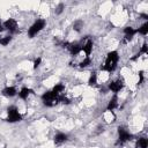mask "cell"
Instances as JSON below:
<instances>
[{"mask_svg":"<svg viewBox=\"0 0 148 148\" xmlns=\"http://www.w3.org/2000/svg\"><path fill=\"white\" fill-rule=\"evenodd\" d=\"M119 59H120V57H119L118 51H116V50L114 51H110L106 54L105 60H104L103 66L101 67V69L103 72H105V73H112V72H114L116 68H117V66H118Z\"/></svg>","mask_w":148,"mask_h":148,"instance_id":"cell-1","label":"cell"},{"mask_svg":"<svg viewBox=\"0 0 148 148\" xmlns=\"http://www.w3.org/2000/svg\"><path fill=\"white\" fill-rule=\"evenodd\" d=\"M40 99H42L43 104L46 105V106H49V108H53V106H56V105L60 102V97H59L58 95H56L52 90L45 91V92L40 96Z\"/></svg>","mask_w":148,"mask_h":148,"instance_id":"cell-2","label":"cell"},{"mask_svg":"<svg viewBox=\"0 0 148 148\" xmlns=\"http://www.w3.org/2000/svg\"><path fill=\"white\" fill-rule=\"evenodd\" d=\"M45 25H46V21H45L44 18H37V20L29 27V29H28V36H29L30 38L35 37L36 35H38V34L45 28Z\"/></svg>","mask_w":148,"mask_h":148,"instance_id":"cell-3","label":"cell"},{"mask_svg":"<svg viewBox=\"0 0 148 148\" xmlns=\"http://www.w3.org/2000/svg\"><path fill=\"white\" fill-rule=\"evenodd\" d=\"M133 139V134L124 126H119L118 127V145H124L126 142H130Z\"/></svg>","mask_w":148,"mask_h":148,"instance_id":"cell-4","label":"cell"},{"mask_svg":"<svg viewBox=\"0 0 148 148\" xmlns=\"http://www.w3.org/2000/svg\"><path fill=\"white\" fill-rule=\"evenodd\" d=\"M6 120L8 123H17L22 120V116L18 112V109L15 105H10L7 109V118Z\"/></svg>","mask_w":148,"mask_h":148,"instance_id":"cell-5","label":"cell"},{"mask_svg":"<svg viewBox=\"0 0 148 148\" xmlns=\"http://www.w3.org/2000/svg\"><path fill=\"white\" fill-rule=\"evenodd\" d=\"M124 87H125L124 80H123L121 77H117V79L110 81V82L108 83V87H106V88H108V90L112 91L113 94H118L119 91H121V90L124 89Z\"/></svg>","mask_w":148,"mask_h":148,"instance_id":"cell-6","label":"cell"},{"mask_svg":"<svg viewBox=\"0 0 148 148\" xmlns=\"http://www.w3.org/2000/svg\"><path fill=\"white\" fill-rule=\"evenodd\" d=\"M2 28H3V30L8 31L9 34H14V32L17 31L18 24H17V21L16 20H14V18H7L2 23Z\"/></svg>","mask_w":148,"mask_h":148,"instance_id":"cell-7","label":"cell"},{"mask_svg":"<svg viewBox=\"0 0 148 148\" xmlns=\"http://www.w3.org/2000/svg\"><path fill=\"white\" fill-rule=\"evenodd\" d=\"M123 32H124L123 43H125V44L130 43V42L133 39V37L138 34V32H136V29H134L133 27H125L124 30H123Z\"/></svg>","mask_w":148,"mask_h":148,"instance_id":"cell-8","label":"cell"},{"mask_svg":"<svg viewBox=\"0 0 148 148\" xmlns=\"http://www.w3.org/2000/svg\"><path fill=\"white\" fill-rule=\"evenodd\" d=\"M92 47H94V42L91 38L86 37V40L82 42V47H81V52H84V57H90L91 52H92Z\"/></svg>","mask_w":148,"mask_h":148,"instance_id":"cell-9","label":"cell"},{"mask_svg":"<svg viewBox=\"0 0 148 148\" xmlns=\"http://www.w3.org/2000/svg\"><path fill=\"white\" fill-rule=\"evenodd\" d=\"M31 94H34V90L30 89V88H28V87H23V88H21V90L17 92L18 98H20V99H23V101H27Z\"/></svg>","mask_w":148,"mask_h":148,"instance_id":"cell-10","label":"cell"},{"mask_svg":"<svg viewBox=\"0 0 148 148\" xmlns=\"http://www.w3.org/2000/svg\"><path fill=\"white\" fill-rule=\"evenodd\" d=\"M1 94L5 96V97H14L17 95V90L15 87L13 86H8V87H5L2 90H1Z\"/></svg>","mask_w":148,"mask_h":148,"instance_id":"cell-11","label":"cell"},{"mask_svg":"<svg viewBox=\"0 0 148 148\" xmlns=\"http://www.w3.org/2000/svg\"><path fill=\"white\" fill-rule=\"evenodd\" d=\"M67 139H68L67 134H65V133H62V132H58V133L54 135L53 141H54V143H56L57 146H60V145L65 143V142L67 141Z\"/></svg>","mask_w":148,"mask_h":148,"instance_id":"cell-12","label":"cell"},{"mask_svg":"<svg viewBox=\"0 0 148 148\" xmlns=\"http://www.w3.org/2000/svg\"><path fill=\"white\" fill-rule=\"evenodd\" d=\"M118 101H119V98H118L117 94H114V95L110 98V101H109V103H108V105H106V110H108V111H113L114 109H117V108H118Z\"/></svg>","mask_w":148,"mask_h":148,"instance_id":"cell-13","label":"cell"},{"mask_svg":"<svg viewBox=\"0 0 148 148\" xmlns=\"http://www.w3.org/2000/svg\"><path fill=\"white\" fill-rule=\"evenodd\" d=\"M134 148H148V139L146 136H140L136 139Z\"/></svg>","mask_w":148,"mask_h":148,"instance_id":"cell-14","label":"cell"},{"mask_svg":"<svg viewBox=\"0 0 148 148\" xmlns=\"http://www.w3.org/2000/svg\"><path fill=\"white\" fill-rule=\"evenodd\" d=\"M65 84L64 83H57L54 87H53V89H52V91L56 94V95H58L59 97L60 96H62V95H65Z\"/></svg>","mask_w":148,"mask_h":148,"instance_id":"cell-15","label":"cell"},{"mask_svg":"<svg viewBox=\"0 0 148 148\" xmlns=\"http://www.w3.org/2000/svg\"><path fill=\"white\" fill-rule=\"evenodd\" d=\"M103 119H104L106 123H113L114 119H116V116H114L113 111H108V110H105L104 113H103Z\"/></svg>","mask_w":148,"mask_h":148,"instance_id":"cell-16","label":"cell"},{"mask_svg":"<svg viewBox=\"0 0 148 148\" xmlns=\"http://www.w3.org/2000/svg\"><path fill=\"white\" fill-rule=\"evenodd\" d=\"M98 83V74H97V72H91L90 73V76H89V79H88V84L89 86H96Z\"/></svg>","mask_w":148,"mask_h":148,"instance_id":"cell-17","label":"cell"},{"mask_svg":"<svg viewBox=\"0 0 148 148\" xmlns=\"http://www.w3.org/2000/svg\"><path fill=\"white\" fill-rule=\"evenodd\" d=\"M136 32L138 34H140L141 36H146L147 34H148V22L147 21H145L138 29H136Z\"/></svg>","mask_w":148,"mask_h":148,"instance_id":"cell-18","label":"cell"},{"mask_svg":"<svg viewBox=\"0 0 148 148\" xmlns=\"http://www.w3.org/2000/svg\"><path fill=\"white\" fill-rule=\"evenodd\" d=\"M90 64H91V59H90V57H84L83 60H81V61L79 62V66H80L81 68H86V67H88Z\"/></svg>","mask_w":148,"mask_h":148,"instance_id":"cell-19","label":"cell"},{"mask_svg":"<svg viewBox=\"0 0 148 148\" xmlns=\"http://www.w3.org/2000/svg\"><path fill=\"white\" fill-rule=\"evenodd\" d=\"M82 28H83V22H82L81 20H77V21H75V22L73 23V29H74V31L80 32V31L82 30Z\"/></svg>","mask_w":148,"mask_h":148,"instance_id":"cell-20","label":"cell"},{"mask_svg":"<svg viewBox=\"0 0 148 148\" xmlns=\"http://www.w3.org/2000/svg\"><path fill=\"white\" fill-rule=\"evenodd\" d=\"M10 40H12V35L2 36V37H0V45L6 46V45H8V44H9V42H10Z\"/></svg>","mask_w":148,"mask_h":148,"instance_id":"cell-21","label":"cell"},{"mask_svg":"<svg viewBox=\"0 0 148 148\" xmlns=\"http://www.w3.org/2000/svg\"><path fill=\"white\" fill-rule=\"evenodd\" d=\"M147 52H148V46H147V43L145 42L143 44H142V46L140 47V50H139V52H138V54L141 57V54H147Z\"/></svg>","mask_w":148,"mask_h":148,"instance_id":"cell-22","label":"cell"},{"mask_svg":"<svg viewBox=\"0 0 148 148\" xmlns=\"http://www.w3.org/2000/svg\"><path fill=\"white\" fill-rule=\"evenodd\" d=\"M64 9H65V5H64L62 2H60V3L56 7V14H61V13L64 12Z\"/></svg>","mask_w":148,"mask_h":148,"instance_id":"cell-23","label":"cell"},{"mask_svg":"<svg viewBox=\"0 0 148 148\" xmlns=\"http://www.w3.org/2000/svg\"><path fill=\"white\" fill-rule=\"evenodd\" d=\"M40 62H42V58H40V57L36 58V59H35V61H34V69H37V68L39 67Z\"/></svg>","mask_w":148,"mask_h":148,"instance_id":"cell-24","label":"cell"},{"mask_svg":"<svg viewBox=\"0 0 148 148\" xmlns=\"http://www.w3.org/2000/svg\"><path fill=\"white\" fill-rule=\"evenodd\" d=\"M3 30V28H2V23H1V20H0V32Z\"/></svg>","mask_w":148,"mask_h":148,"instance_id":"cell-25","label":"cell"}]
</instances>
